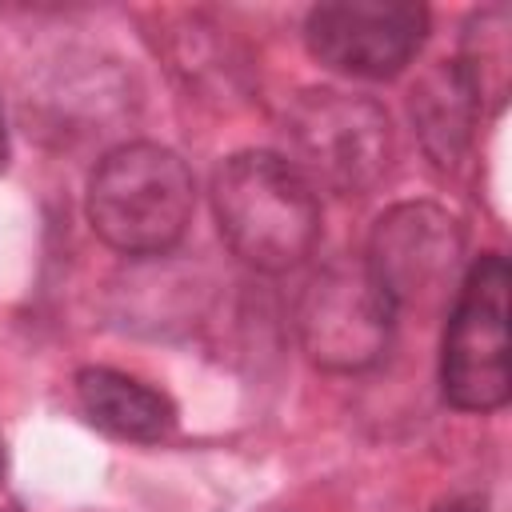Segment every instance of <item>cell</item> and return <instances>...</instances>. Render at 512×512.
Here are the masks:
<instances>
[{"mask_svg": "<svg viewBox=\"0 0 512 512\" xmlns=\"http://www.w3.org/2000/svg\"><path fill=\"white\" fill-rule=\"evenodd\" d=\"M8 160V136H4V116H0V164Z\"/></svg>", "mask_w": 512, "mask_h": 512, "instance_id": "13", "label": "cell"}, {"mask_svg": "<svg viewBox=\"0 0 512 512\" xmlns=\"http://www.w3.org/2000/svg\"><path fill=\"white\" fill-rule=\"evenodd\" d=\"M212 212L224 244L256 272H288L320 240L316 188L280 152L228 156L212 176Z\"/></svg>", "mask_w": 512, "mask_h": 512, "instance_id": "1", "label": "cell"}, {"mask_svg": "<svg viewBox=\"0 0 512 512\" xmlns=\"http://www.w3.org/2000/svg\"><path fill=\"white\" fill-rule=\"evenodd\" d=\"M0 468H4V456H0Z\"/></svg>", "mask_w": 512, "mask_h": 512, "instance_id": "14", "label": "cell"}, {"mask_svg": "<svg viewBox=\"0 0 512 512\" xmlns=\"http://www.w3.org/2000/svg\"><path fill=\"white\" fill-rule=\"evenodd\" d=\"M168 68L196 92H208V96H224L236 88L240 72H244V60L240 52L228 44V36L204 20H184L180 28L168 32Z\"/></svg>", "mask_w": 512, "mask_h": 512, "instance_id": "11", "label": "cell"}, {"mask_svg": "<svg viewBox=\"0 0 512 512\" xmlns=\"http://www.w3.org/2000/svg\"><path fill=\"white\" fill-rule=\"evenodd\" d=\"M428 36V8L416 0H328L304 20L312 60L360 80L400 76Z\"/></svg>", "mask_w": 512, "mask_h": 512, "instance_id": "7", "label": "cell"}, {"mask_svg": "<svg viewBox=\"0 0 512 512\" xmlns=\"http://www.w3.org/2000/svg\"><path fill=\"white\" fill-rule=\"evenodd\" d=\"M412 124L416 136L424 144V152L432 156V164L448 168L464 156L468 140H472V124L480 116L472 92L464 88L456 64H436L416 88H412Z\"/></svg>", "mask_w": 512, "mask_h": 512, "instance_id": "9", "label": "cell"}, {"mask_svg": "<svg viewBox=\"0 0 512 512\" xmlns=\"http://www.w3.org/2000/svg\"><path fill=\"white\" fill-rule=\"evenodd\" d=\"M396 324V308L368 276L364 260L324 264L300 292L296 332L312 364L328 372H360L380 360Z\"/></svg>", "mask_w": 512, "mask_h": 512, "instance_id": "5", "label": "cell"}, {"mask_svg": "<svg viewBox=\"0 0 512 512\" xmlns=\"http://www.w3.org/2000/svg\"><path fill=\"white\" fill-rule=\"evenodd\" d=\"M288 164L316 188L340 196L372 192L392 168V120L388 112L352 92L308 88L284 112Z\"/></svg>", "mask_w": 512, "mask_h": 512, "instance_id": "3", "label": "cell"}, {"mask_svg": "<svg viewBox=\"0 0 512 512\" xmlns=\"http://www.w3.org/2000/svg\"><path fill=\"white\" fill-rule=\"evenodd\" d=\"M428 512H488V504H484V496H448Z\"/></svg>", "mask_w": 512, "mask_h": 512, "instance_id": "12", "label": "cell"}, {"mask_svg": "<svg viewBox=\"0 0 512 512\" xmlns=\"http://www.w3.org/2000/svg\"><path fill=\"white\" fill-rule=\"evenodd\" d=\"M508 288L512 272L500 252L476 256L456 288L440 352V388L460 412H496L512 396Z\"/></svg>", "mask_w": 512, "mask_h": 512, "instance_id": "4", "label": "cell"}, {"mask_svg": "<svg viewBox=\"0 0 512 512\" xmlns=\"http://www.w3.org/2000/svg\"><path fill=\"white\" fill-rule=\"evenodd\" d=\"M76 396L84 416L116 440L156 444L176 428V404L160 388L116 368H80Z\"/></svg>", "mask_w": 512, "mask_h": 512, "instance_id": "8", "label": "cell"}, {"mask_svg": "<svg viewBox=\"0 0 512 512\" xmlns=\"http://www.w3.org/2000/svg\"><path fill=\"white\" fill-rule=\"evenodd\" d=\"M196 184L188 164L152 140L112 148L88 180V224L124 256H160L192 224Z\"/></svg>", "mask_w": 512, "mask_h": 512, "instance_id": "2", "label": "cell"}, {"mask_svg": "<svg viewBox=\"0 0 512 512\" xmlns=\"http://www.w3.org/2000/svg\"><path fill=\"white\" fill-rule=\"evenodd\" d=\"M460 256H464L460 220L440 204L408 200L388 208L372 224V236L360 260L400 316L404 308L436 304L448 292L460 268Z\"/></svg>", "mask_w": 512, "mask_h": 512, "instance_id": "6", "label": "cell"}, {"mask_svg": "<svg viewBox=\"0 0 512 512\" xmlns=\"http://www.w3.org/2000/svg\"><path fill=\"white\" fill-rule=\"evenodd\" d=\"M508 32H512V16L504 4H488V8H476L464 24V36H460V56L452 60L464 88L472 92L480 116L484 112H500L504 100H508V72H512V44H508Z\"/></svg>", "mask_w": 512, "mask_h": 512, "instance_id": "10", "label": "cell"}]
</instances>
